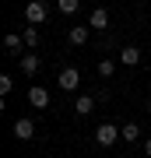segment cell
<instances>
[{
    "label": "cell",
    "instance_id": "obj_1",
    "mask_svg": "<svg viewBox=\"0 0 151 158\" xmlns=\"http://www.w3.org/2000/svg\"><path fill=\"white\" fill-rule=\"evenodd\" d=\"M95 141H99L102 148H112L116 141H123V137H120V127H112V123H99V127H95Z\"/></svg>",
    "mask_w": 151,
    "mask_h": 158
},
{
    "label": "cell",
    "instance_id": "obj_2",
    "mask_svg": "<svg viewBox=\"0 0 151 158\" xmlns=\"http://www.w3.org/2000/svg\"><path fill=\"white\" fill-rule=\"evenodd\" d=\"M25 21L28 25H42L46 21V4H42V0H32V4L25 7Z\"/></svg>",
    "mask_w": 151,
    "mask_h": 158
},
{
    "label": "cell",
    "instance_id": "obj_3",
    "mask_svg": "<svg viewBox=\"0 0 151 158\" xmlns=\"http://www.w3.org/2000/svg\"><path fill=\"white\" fill-rule=\"evenodd\" d=\"M56 81H60V88H63V91H78V85H81V74L74 70V67H63Z\"/></svg>",
    "mask_w": 151,
    "mask_h": 158
},
{
    "label": "cell",
    "instance_id": "obj_4",
    "mask_svg": "<svg viewBox=\"0 0 151 158\" xmlns=\"http://www.w3.org/2000/svg\"><path fill=\"white\" fill-rule=\"evenodd\" d=\"M32 134H35V123L21 116V119L14 123V137H18V141H32Z\"/></svg>",
    "mask_w": 151,
    "mask_h": 158
},
{
    "label": "cell",
    "instance_id": "obj_5",
    "mask_svg": "<svg viewBox=\"0 0 151 158\" xmlns=\"http://www.w3.org/2000/svg\"><path fill=\"white\" fill-rule=\"evenodd\" d=\"M88 28H102V32L109 28V14H106V7H95V11H91V18H88Z\"/></svg>",
    "mask_w": 151,
    "mask_h": 158
},
{
    "label": "cell",
    "instance_id": "obj_6",
    "mask_svg": "<svg viewBox=\"0 0 151 158\" xmlns=\"http://www.w3.org/2000/svg\"><path fill=\"white\" fill-rule=\"evenodd\" d=\"M28 102H32V106H35V109H46V106H49V91H46V88H39V85H35L32 91H28Z\"/></svg>",
    "mask_w": 151,
    "mask_h": 158
},
{
    "label": "cell",
    "instance_id": "obj_7",
    "mask_svg": "<svg viewBox=\"0 0 151 158\" xmlns=\"http://www.w3.org/2000/svg\"><path fill=\"white\" fill-rule=\"evenodd\" d=\"M67 39H70L74 46H84V42H88V25H74V28H70V35H67Z\"/></svg>",
    "mask_w": 151,
    "mask_h": 158
},
{
    "label": "cell",
    "instance_id": "obj_8",
    "mask_svg": "<svg viewBox=\"0 0 151 158\" xmlns=\"http://www.w3.org/2000/svg\"><path fill=\"white\" fill-rule=\"evenodd\" d=\"M137 60H141V49H137V46H127V49H120V63H127V67H134Z\"/></svg>",
    "mask_w": 151,
    "mask_h": 158
},
{
    "label": "cell",
    "instance_id": "obj_9",
    "mask_svg": "<svg viewBox=\"0 0 151 158\" xmlns=\"http://www.w3.org/2000/svg\"><path fill=\"white\" fill-rule=\"evenodd\" d=\"M21 70L25 74H35V70H39V56H35V53H21Z\"/></svg>",
    "mask_w": 151,
    "mask_h": 158
},
{
    "label": "cell",
    "instance_id": "obj_10",
    "mask_svg": "<svg viewBox=\"0 0 151 158\" xmlns=\"http://www.w3.org/2000/svg\"><path fill=\"white\" fill-rule=\"evenodd\" d=\"M74 109H78V116H88L91 109H95V98H91V95H81V98H78V106H74Z\"/></svg>",
    "mask_w": 151,
    "mask_h": 158
},
{
    "label": "cell",
    "instance_id": "obj_11",
    "mask_svg": "<svg viewBox=\"0 0 151 158\" xmlns=\"http://www.w3.org/2000/svg\"><path fill=\"white\" fill-rule=\"evenodd\" d=\"M120 137H123V141H130V144H134L137 137H141V127H137V123H127L123 130H120Z\"/></svg>",
    "mask_w": 151,
    "mask_h": 158
},
{
    "label": "cell",
    "instance_id": "obj_12",
    "mask_svg": "<svg viewBox=\"0 0 151 158\" xmlns=\"http://www.w3.org/2000/svg\"><path fill=\"white\" fill-rule=\"evenodd\" d=\"M56 7H60L63 14H78V7H81V0H56Z\"/></svg>",
    "mask_w": 151,
    "mask_h": 158
},
{
    "label": "cell",
    "instance_id": "obj_13",
    "mask_svg": "<svg viewBox=\"0 0 151 158\" xmlns=\"http://www.w3.org/2000/svg\"><path fill=\"white\" fill-rule=\"evenodd\" d=\"M112 70H116V63H112L109 56H106V60H99V77H112Z\"/></svg>",
    "mask_w": 151,
    "mask_h": 158
},
{
    "label": "cell",
    "instance_id": "obj_14",
    "mask_svg": "<svg viewBox=\"0 0 151 158\" xmlns=\"http://www.w3.org/2000/svg\"><path fill=\"white\" fill-rule=\"evenodd\" d=\"M21 42H25V35H18V32H11V35L4 39V46H7V49H21Z\"/></svg>",
    "mask_w": 151,
    "mask_h": 158
},
{
    "label": "cell",
    "instance_id": "obj_15",
    "mask_svg": "<svg viewBox=\"0 0 151 158\" xmlns=\"http://www.w3.org/2000/svg\"><path fill=\"white\" fill-rule=\"evenodd\" d=\"M25 46H39V28H25Z\"/></svg>",
    "mask_w": 151,
    "mask_h": 158
},
{
    "label": "cell",
    "instance_id": "obj_16",
    "mask_svg": "<svg viewBox=\"0 0 151 158\" xmlns=\"http://www.w3.org/2000/svg\"><path fill=\"white\" fill-rule=\"evenodd\" d=\"M14 88V81L11 77H7V74H4V77H0V95H7V91H11Z\"/></svg>",
    "mask_w": 151,
    "mask_h": 158
},
{
    "label": "cell",
    "instance_id": "obj_17",
    "mask_svg": "<svg viewBox=\"0 0 151 158\" xmlns=\"http://www.w3.org/2000/svg\"><path fill=\"white\" fill-rule=\"evenodd\" d=\"M144 155L151 158V137H148V141H144Z\"/></svg>",
    "mask_w": 151,
    "mask_h": 158
},
{
    "label": "cell",
    "instance_id": "obj_18",
    "mask_svg": "<svg viewBox=\"0 0 151 158\" xmlns=\"http://www.w3.org/2000/svg\"><path fill=\"white\" fill-rule=\"evenodd\" d=\"M148 113H151V98H148Z\"/></svg>",
    "mask_w": 151,
    "mask_h": 158
}]
</instances>
